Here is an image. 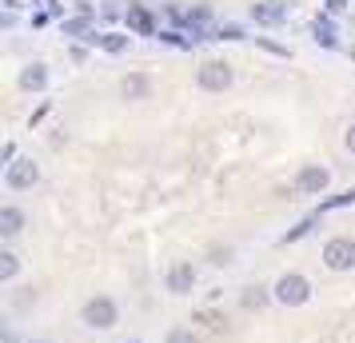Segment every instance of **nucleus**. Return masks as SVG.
<instances>
[{
  "mask_svg": "<svg viewBox=\"0 0 355 343\" xmlns=\"http://www.w3.org/2000/svg\"><path fill=\"white\" fill-rule=\"evenodd\" d=\"M275 295H272V288H259V283H252V288H243V295H240V304H243V311H263L268 304H272Z\"/></svg>",
  "mask_w": 355,
  "mask_h": 343,
  "instance_id": "14",
  "label": "nucleus"
},
{
  "mask_svg": "<svg viewBox=\"0 0 355 343\" xmlns=\"http://www.w3.org/2000/svg\"><path fill=\"white\" fill-rule=\"evenodd\" d=\"M20 88H24V92H44V88H49V64H40V60L24 64L20 68Z\"/></svg>",
  "mask_w": 355,
  "mask_h": 343,
  "instance_id": "12",
  "label": "nucleus"
},
{
  "mask_svg": "<svg viewBox=\"0 0 355 343\" xmlns=\"http://www.w3.org/2000/svg\"><path fill=\"white\" fill-rule=\"evenodd\" d=\"M311 279L304 276V272H284V276L272 283V295L275 304H284V308H304L307 299H311Z\"/></svg>",
  "mask_w": 355,
  "mask_h": 343,
  "instance_id": "1",
  "label": "nucleus"
},
{
  "mask_svg": "<svg viewBox=\"0 0 355 343\" xmlns=\"http://www.w3.org/2000/svg\"><path fill=\"white\" fill-rule=\"evenodd\" d=\"M343 144H347V152H352V156H355V124H352V128H347V136H343Z\"/></svg>",
  "mask_w": 355,
  "mask_h": 343,
  "instance_id": "29",
  "label": "nucleus"
},
{
  "mask_svg": "<svg viewBox=\"0 0 355 343\" xmlns=\"http://www.w3.org/2000/svg\"><path fill=\"white\" fill-rule=\"evenodd\" d=\"M164 283H168V292H172V295H192V288H196V263L176 260L172 267H168Z\"/></svg>",
  "mask_w": 355,
  "mask_h": 343,
  "instance_id": "9",
  "label": "nucleus"
},
{
  "mask_svg": "<svg viewBox=\"0 0 355 343\" xmlns=\"http://www.w3.org/2000/svg\"><path fill=\"white\" fill-rule=\"evenodd\" d=\"M36 343H44V340H36Z\"/></svg>",
  "mask_w": 355,
  "mask_h": 343,
  "instance_id": "30",
  "label": "nucleus"
},
{
  "mask_svg": "<svg viewBox=\"0 0 355 343\" xmlns=\"http://www.w3.org/2000/svg\"><path fill=\"white\" fill-rule=\"evenodd\" d=\"M211 263L216 267H227L232 263V247H211Z\"/></svg>",
  "mask_w": 355,
  "mask_h": 343,
  "instance_id": "23",
  "label": "nucleus"
},
{
  "mask_svg": "<svg viewBox=\"0 0 355 343\" xmlns=\"http://www.w3.org/2000/svg\"><path fill=\"white\" fill-rule=\"evenodd\" d=\"M164 343H200V335H196L192 327H172V331H168V340Z\"/></svg>",
  "mask_w": 355,
  "mask_h": 343,
  "instance_id": "21",
  "label": "nucleus"
},
{
  "mask_svg": "<svg viewBox=\"0 0 355 343\" xmlns=\"http://www.w3.org/2000/svg\"><path fill=\"white\" fill-rule=\"evenodd\" d=\"M248 17L256 20L259 28H279V24H288V4L284 0H256L248 8Z\"/></svg>",
  "mask_w": 355,
  "mask_h": 343,
  "instance_id": "7",
  "label": "nucleus"
},
{
  "mask_svg": "<svg viewBox=\"0 0 355 343\" xmlns=\"http://www.w3.org/2000/svg\"><path fill=\"white\" fill-rule=\"evenodd\" d=\"M128 44H132V33H104V36H100V49L108 52V56L128 52Z\"/></svg>",
  "mask_w": 355,
  "mask_h": 343,
  "instance_id": "16",
  "label": "nucleus"
},
{
  "mask_svg": "<svg viewBox=\"0 0 355 343\" xmlns=\"http://www.w3.org/2000/svg\"><path fill=\"white\" fill-rule=\"evenodd\" d=\"M315 224H320V212H311V216H304V220H300V224H295V228H288L284 231V236H279V244L288 247V244H300V240H304L307 231L315 228Z\"/></svg>",
  "mask_w": 355,
  "mask_h": 343,
  "instance_id": "15",
  "label": "nucleus"
},
{
  "mask_svg": "<svg viewBox=\"0 0 355 343\" xmlns=\"http://www.w3.org/2000/svg\"><path fill=\"white\" fill-rule=\"evenodd\" d=\"M160 40L164 44H172V49H192V36L176 33V28H160Z\"/></svg>",
  "mask_w": 355,
  "mask_h": 343,
  "instance_id": "19",
  "label": "nucleus"
},
{
  "mask_svg": "<svg viewBox=\"0 0 355 343\" xmlns=\"http://www.w3.org/2000/svg\"><path fill=\"white\" fill-rule=\"evenodd\" d=\"M311 40L320 44V49H339V33H336V20L320 12V17L311 20Z\"/></svg>",
  "mask_w": 355,
  "mask_h": 343,
  "instance_id": "11",
  "label": "nucleus"
},
{
  "mask_svg": "<svg viewBox=\"0 0 355 343\" xmlns=\"http://www.w3.org/2000/svg\"><path fill=\"white\" fill-rule=\"evenodd\" d=\"M196 324H204V327H224V315H220V311H211V308H204V311H196Z\"/></svg>",
  "mask_w": 355,
  "mask_h": 343,
  "instance_id": "22",
  "label": "nucleus"
},
{
  "mask_svg": "<svg viewBox=\"0 0 355 343\" xmlns=\"http://www.w3.org/2000/svg\"><path fill=\"white\" fill-rule=\"evenodd\" d=\"M216 40H248L240 24H216Z\"/></svg>",
  "mask_w": 355,
  "mask_h": 343,
  "instance_id": "20",
  "label": "nucleus"
},
{
  "mask_svg": "<svg viewBox=\"0 0 355 343\" xmlns=\"http://www.w3.org/2000/svg\"><path fill=\"white\" fill-rule=\"evenodd\" d=\"M68 56H72V64H84V60H88V49H84V44H72Z\"/></svg>",
  "mask_w": 355,
  "mask_h": 343,
  "instance_id": "26",
  "label": "nucleus"
},
{
  "mask_svg": "<svg viewBox=\"0 0 355 343\" xmlns=\"http://www.w3.org/2000/svg\"><path fill=\"white\" fill-rule=\"evenodd\" d=\"M4 184H8V192H33L40 184V164L17 160L12 168H4Z\"/></svg>",
  "mask_w": 355,
  "mask_h": 343,
  "instance_id": "6",
  "label": "nucleus"
},
{
  "mask_svg": "<svg viewBox=\"0 0 355 343\" xmlns=\"http://www.w3.org/2000/svg\"><path fill=\"white\" fill-rule=\"evenodd\" d=\"M236 80V72L227 60H204V64L196 68V84L204 88V92H227Z\"/></svg>",
  "mask_w": 355,
  "mask_h": 343,
  "instance_id": "4",
  "label": "nucleus"
},
{
  "mask_svg": "<svg viewBox=\"0 0 355 343\" xmlns=\"http://www.w3.org/2000/svg\"><path fill=\"white\" fill-rule=\"evenodd\" d=\"M0 164H4V168H12V164H17V144H12V140L0 148Z\"/></svg>",
  "mask_w": 355,
  "mask_h": 343,
  "instance_id": "24",
  "label": "nucleus"
},
{
  "mask_svg": "<svg viewBox=\"0 0 355 343\" xmlns=\"http://www.w3.org/2000/svg\"><path fill=\"white\" fill-rule=\"evenodd\" d=\"M323 267L327 272H352L355 267V240L352 236H331L323 244Z\"/></svg>",
  "mask_w": 355,
  "mask_h": 343,
  "instance_id": "3",
  "label": "nucleus"
},
{
  "mask_svg": "<svg viewBox=\"0 0 355 343\" xmlns=\"http://www.w3.org/2000/svg\"><path fill=\"white\" fill-rule=\"evenodd\" d=\"M17 272H20V260L8 252V247H4V252H0V283H12V279H17Z\"/></svg>",
  "mask_w": 355,
  "mask_h": 343,
  "instance_id": "18",
  "label": "nucleus"
},
{
  "mask_svg": "<svg viewBox=\"0 0 355 343\" xmlns=\"http://www.w3.org/2000/svg\"><path fill=\"white\" fill-rule=\"evenodd\" d=\"M20 231H24V212H20L17 204H4V208H0V236L12 240Z\"/></svg>",
  "mask_w": 355,
  "mask_h": 343,
  "instance_id": "13",
  "label": "nucleus"
},
{
  "mask_svg": "<svg viewBox=\"0 0 355 343\" xmlns=\"http://www.w3.org/2000/svg\"><path fill=\"white\" fill-rule=\"evenodd\" d=\"M256 44H259V49H268V52H275V56H288V49H279V44H272V40H263V36H259Z\"/></svg>",
  "mask_w": 355,
  "mask_h": 343,
  "instance_id": "27",
  "label": "nucleus"
},
{
  "mask_svg": "<svg viewBox=\"0 0 355 343\" xmlns=\"http://www.w3.org/2000/svg\"><path fill=\"white\" fill-rule=\"evenodd\" d=\"M80 324L92 327V331H108V327L120 324V308H116L112 295H92L80 308Z\"/></svg>",
  "mask_w": 355,
  "mask_h": 343,
  "instance_id": "2",
  "label": "nucleus"
},
{
  "mask_svg": "<svg viewBox=\"0 0 355 343\" xmlns=\"http://www.w3.org/2000/svg\"><path fill=\"white\" fill-rule=\"evenodd\" d=\"M343 8H347V0H323V12H327V17H339Z\"/></svg>",
  "mask_w": 355,
  "mask_h": 343,
  "instance_id": "25",
  "label": "nucleus"
},
{
  "mask_svg": "<svg viewBox=\"0 0 355 343\" xmlns=\"http://www.w3.org/2000/svg\"><path fill=\"white\" fill-rule=\"evenodd\" d=\"M49 20H52V12H40V8H36V12H33V28H44Z\"/></svg>",
  "mask_w": 355,
  "mask_h": 343,
  "instance_id": "28",
  "label": "nucleus"
},
{
  "mask_svg": "<svg viewBox=\"0 0 355 343\" xmlns=\"http://www.w3.org/2000/svg\"><path fill=\"white\" fill-rule=\"evenodd\" d=\"M120 96L124 100H148L152 96V76H148V72H128V76L120 80Z\"/></svg>",
  "mask_w": 355,
  "mask_h": 343,
  "instance_id": "10",
  "label": "nucleus"
},
{
  "mask_svg": "<svg viewBox=\"0 0 355 343\" xmlns=\"http://www.w3.org/2000/svg\"><path fill=\"white\" fill-rule=\"evenodd\" d=\"M355 204V188H347V192H339V196H327V200H320V208L315 212H336V208H352Z\"/></svg>",
  "mask_w": 355,
  "mask_h": 343,
  "instance_id": "17",
  "label": "nucleus"
},
{
  "mask_svg": "<svg viewBox=\"0 0 355 343\" xmlns=\"http://www.w3.org/2000/svg\"><path fill=\"white\" fill-rule=\"evenodd\" d=\"M124 24H128L132 36H160L156 12H152L148 4H128V8H124Z\"/></svg>",
  "mask_w": 355,
  "mask_h": 343,
  "instance_id": "8",
  "label": "nucleus"
},
{
  "mask_svg": "<svg viewBox=\"0 0 355 343\" xmlns=\"http://www.w3.org/2000/svg\"><path fill=\"white\" fill-rule=\"evenodd\" d=\"M327 184H331V172H327L323 164H304V168L295 172V192H300V196H323Z\"/></svg>",
  "mask_w": 355,
  "mask_h": 343,
  "instance_id": "5",
  "label": "nucleus"
}]
</instances>
